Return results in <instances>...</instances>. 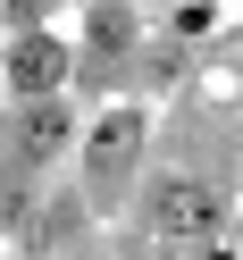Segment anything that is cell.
I'll return each mask as SVG.
<instances>
[{
	"instance_id": "cell-4",
	"label": "cell",
	"mask_w": 243,
	"mask_h": 260,
	"mask_svg": "<svg viewBox=\"0 0 243 260\" xmlns=\"http://www.w3.org/2000/svg\"><path fill=\"white\" fill-rule=\"evenodd\" d=\"M59 143H67V118H59L51 101H34V118H25V151H34V159H51Z\"/></svg>"
},
{
	"instance_id": "cell-5",
	"label": "cell",
	"mask_w": 243,
	"mask_h": 260,
	"mask_svg": "<svg viewBox=\"0 0 243 260\" xmlns=\"http://www.w3.org/2000/svg\"><path fill=\"white\" fill-rule=\"evenodd\" d=\"M92 42H101V51H118V42H126V17H118V9H101V17H92Z\"/></svg>"
},
{
	"instance_id": "cell-3",
	"label": "cell",
	"mask_w": 243,
	"mask_h": 260,
	"mask_svg": "<svg viewBox=\"0 0 243 260\" xmlns=\"http://www.w3.org/2000/svg\"><path fill=\"white\" fill-rule=\"evenodd\" d=\"M134 135H143V126L126 118V109H118V118H101V135H92V168H101V176H118L126 159H134Z\"/></svg>"
},
{
	"instance_id": "cell-1",
	"label": "cell",
	"mask_w": 243,
	"mask_h": 260,
	"mask_svg": "<svg viewBox=\"0 0 243 260\" xmlns=\"http://www.w3.org/2000/svg\"><path fill=\"white\" fill-rule=\"evenodd\" d=\"M151 226L159 235H210V226H218V193H210L201 176H168V185L151 193Z\"/></svg>"
},
{
	"instance_id": "cell-2",
	"label": "cell",
	"mask_w": 243,
	"mask_h": 260,
	"mask_svg": "<svg viewBox=\"0 0 243 260\" xmlns=\"http://www.w3.org/2000/svg\"><path fill=\"white\" fill-rule=\"evenodd\" d=\"M59 76H67V51H59L51 34H25L17 51H9V84H17L25 101H42V92H51Z\"/></svg>"
}]
</instances>
